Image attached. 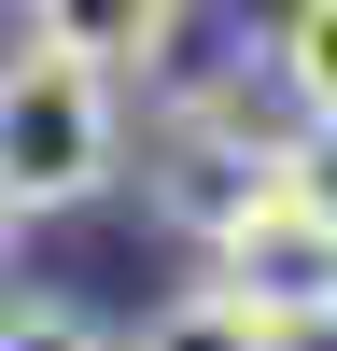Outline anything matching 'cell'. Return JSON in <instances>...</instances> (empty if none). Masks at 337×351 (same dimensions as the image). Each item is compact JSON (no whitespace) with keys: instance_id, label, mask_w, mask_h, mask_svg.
Here are the masks:
<instances>
[{"instance_id":"obj_8","label":"cell","mask_w":337,"mask_h":351,"mask_svg":"<svg viewBox=\"0 0 337 351\" xmlns=\"http://www.w3.org/2000/svg\"><path fill=\"white\" fill-rule=\"evenodd\" d=\"M14 239H28V225H14V211H0V267H14Z\"/></svg>"},{"instance_id":"obj_2","label":"cell","mask_w":337,"mask_h":351,"mask_svg":"<svg viewBox=\"0 0 337 351\" xmlns=\"http://www.w3.org/2000/svg\"><path fill=\"white\" fill-rule=\"evenodd\" d=\"M211 281L253 309V324H281L295 351H309V337H337V239H323L309 211H281V197H267V211H253L239 239L211 253Z\"/></svg>"},{"instance_id":"obj_5","label":"cell","mask_w":337,"mask_h":351,"mask_svg":"<svg viewBox=\"0 0 337 351\" xmlns=\"http://www.w3.org/2000/svg\"><path fill=\"white\" fill-rule=\"evenodd\" d=\"M267 183H281V211H309V225L337 239V112H295V127H281Z\"/></svg>"},{"instance_id":"obj_6","label":"cell","mask_w":337,"mask_h":351,"mask_svg":"<svg viewBox=\"0 0 337 351\" xmlns=\"http://www.w3.org/2000/svg\"><path fill=\"white\" fill-rule=\"evenodd\" d=\"M267 71H281V99H295V112H337V0H295V14H281Z\"/></svg>"},{"instance_id":"obj_7","label":"cell","mask_w":337,"mask_h":351,"mask_svg":"<svg viewBox=\"0 0 337 351\" xmlns=\"http://www.w3.org/2000/svg\"><path fill=\"white\" fill-rule=\"evenodd\" d=\"M0 351H112V324L71 295H0Z\"/></svg>"},{"instance_id":"obj_3","label":"cell","mask_w":337,"mask_h":351,"mask_svg":"<svg viewBox=\"0 0 337 351\" xmlns=\"http://www.w3.org/2000/svg\"><path fill=\"white\" fill-rule=\"evenodd\" d=\"M28 43L84 56V71L127 84V99H155V84L183 71V0H28Z\"/></svg>"},{"instance_id":"obj_1","label":"cell","mask_w":337,"mask_h":351,"mask_svg":"<svg viewBox=\"0 0 337 351\" xmlns=\"http://www.w3.org/2000/svg\"><path fill=\"white\" fill-rule=\"evenodd\" d=\"M127 183V84H99L84 56L14 43L0 56V211L56 225V211H99Z\"/></svg>"},{"instance_id":"obj_4","label":"cell","mask_w":337,"mask_h":351,"mask_svg":"<svg viewBox=\"0 0 337 351\" xmlns=\"http://www.w3.org/2000/svg\"><path fill=\"white\" fill-rule=\"evenodd\" d=\"M112 351H295V337H281V324H253L225 281H183V295H168V309H140Z\"/></svg>"}]
</instances>
